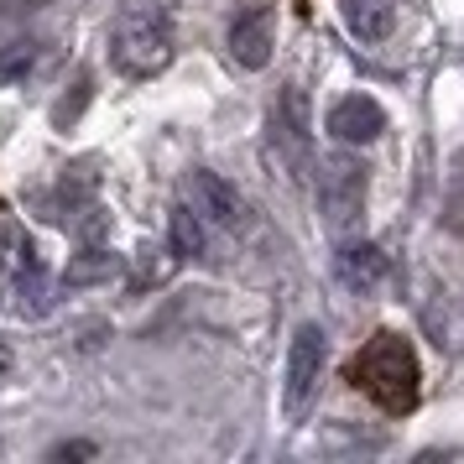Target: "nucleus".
<instances>
[{"mask_svg": "<svg viewBox=\"0 0 464 464\" xmlns=\"http://www.w3.org/2000/svg\"><path fill=\"white\" fill-rule=\"evenodd\" d=\"M105 272H115L110 261H89V266H79V261H73V272H68V282H94V276H105Z\"/></svg>", "mask_w": 464, "mask_h": 464, "instance_id": "nucleus-14", "label": "nucleus"}, {"mask_svg": "<svg viewBox=\"0 0 464 464\" xmlns=\"http://www.w3.org/2000/svg\"><path fill=\"white\" fill-rule=\"evenodd\" d=\"M89 454H94V443H63L58 449V459H89Z\"/></svg>", "mask_w": 464, "mask_h": 464, "instance_id": "nucleus-15", "label": "nucleus"}, {"mask_svg": "<svg viewBox=\"0 0 464 464\" xmlns=\"http://www.w3.org/2000/svg\"><path fill=\"white\" fill-rule=\"evenodd\" d=\"M188 198H193V209L204 214L209 225H225V230L240 225V193H235L219 172H209V168L193 172L188 178Z\"/></svg>", "mask_w": 464, "mask_h": 464, "instance_id": "nucleus-7", "label": "nucleus"}, {"mask_svg": "<svg viewBox=\"0 0 464 464\" xmlns=\"http://www.w3.org/2000/svg\"><path fill=\"white\" fill-rule=\"evenodd\" d=\"M84 105H89V79L79 73V84H73V94H68L63 105H58V126H63V121L73 115V110H84Z\"/></svg>", "mask_w": 464, "mask_h": 464, "instance_id": "nucleus-13", "label": "nucleus"}, {"mask_svg": "<svg viewBox=\"0 0 464 464\" xmlns=\"http://www.w3.org/2000/svg\"><path fill=\"white\" fill-rule=\"evenodd\" d=\"M365 193H371V172L355 157H334L324 178H318V209H324V230L350 235L365 214Z\"/></svg>", "mask_w": 464, "mask_h": 464, "instance_id": "nucleus-2", "label": "nucleus"}, {"mask_svg": "<svg viewBox=\"0 0 464 464\" xmlns=\"http://www.w3.org/2000/svg\"><path fill=\"white\" fill-rule=\"evenodd\" d=\"M276 53V11L272 5H246L230 22V58L246 73H261Z\"/></svg>", "mask_w": 464, "mask_h": 464, "instance_id": "nucleus-5", "label": "nucleus"}, {"mask_svg": "<svg viewBox=\"0 0 464 464\" xmlns=\"http://www.w3.org/2000/svg\"><path fill=\"white\" fill-rule=\"evenodd\" d=\"M329 130H334L339 141H350V147H371L381 130H386V110L371 94H344L329 110Z\"/></svg>", "mask_w": 464, "mask_h": 464, "instance_id": "nucleus-6", "label": "nucleus"}, {"mask_svg": "<svg viewBox=\"0 0 464 464\" xmlns=\"http://www.w3.org/2000/svg\"><path fill=\"white\" fill-rule=\"evenodd\" d=\"M37 68V43H11L0 53V84H16Z\"/></svg>", "mask_w": 464, "mask_h": 464, "instance_id": "nucleus-11", "label": "nucleus"}, {"mask_svg": "<svg viewBox=\"0 0 464 464\" xmlns=\"http://www.w3.org/2000/svg\"><path fill=\"white\" fill-rule=\"evenodd\" d=\"M334 276H339V287H350V293H371V287L386 282V256H381V246L355 240V246H344L334 256Z\"/></svg>", "mask_w": 464, "mask_h": 464, "instance_id": "nucleus-8", "label": "nucleus"}, {"mask_svg": "<svg viewBox=\"0 0 464 464\" xmlns=\"http://www.w3.org/2000/svg\"><path fill=\"white\" fill-rule=\"evenodd\" d=\"M110 63L126 79H151L172 63V26L162 11H130L110 32Z\"/></svg>", "mask_w": 464, "mask_h": 464, "instance_id": "nucleus-1", "label": "nucleus"}, {"mask_svg": "<svg viewBox=\"0 0 464 464\" xmlns=\"http://www.w3.org/2000/svg\"><path fill=\"white\" fill-rule=\"evenodd\" d=\"M443 225L464 235V151L454 157V172H449V198H443Z\"/></svg>", "mask_w": 464, "mask_h": 464, "instance_id": "nucleus-12", "label": "nucleus"}, {"mask_svg": "<svg viewBox=\"0 0 464 464\" xmlns=\"http://www.w3.org/2000/svg\"><path fill=\"white\" fill-rule=\"evenodd\" d=\"M339 11H344V22L360 43H386L397 32V5L392 0H339Z\"/></svg>", "mask_w": 464, "mask_h": 464, "instance_id": "nucleus-9", "label": "nucleus"}, {"mask_svg": "<svg viewBox=\"0 0 464 464\" xmlns=\"http://www.w3.org/2000/svg\"><path fill=\"white\" fill-rule=\"evenodd\" d=\"M318 376H324V329L318 324H303L287 344V371H282V412L287 418H303L308 401L318 392Z\"/></svg>", "mask_w": 464, "mask_h": 464, "instance_id": "nucleus-4", "label": "nucleus"}, {"mask_svg": "<svg viewBox=\"0 0 464 464\" xmlns=\"http://www.w3.org/2000/svg\"><path fill=\"white\" fill-rule=\"evenodd\" d=\"M168 240H172V256H178V261L204 256V214L193 209V204H178L172 219H168Z\"/></svg>", "mask_w": 464, "mask_h": 464, "instance_id": "nucleus-10", "label": "nucleus"}, {"mask_svg": "<svg viewBox=\"0 0 464 464\" xmlns=\"http://www.w3.org/2000/svg\"><path fill=\"white\" fill-rule=\"evenodd\" d=\"M355 376H360V381H355L360 392H371V397L386 401V407H401L392 386H401L407 397L418 401V360L407 355V350H401V344H397L392 334H381L376 350H365V355H360Z\"/></svg>", "mask_w": 464, "mask_h": 464, "instance_id": "nucleus-3", "label": "nucleus"}]
</instances>
